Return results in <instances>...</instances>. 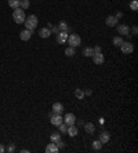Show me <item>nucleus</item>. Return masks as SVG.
I'll list each match as a JSON object with an SVG mask.
<instances>
[{"label":"nucleus","instance_id":"nucleus-16","mask_svg":"<svg viewBox=\"0 0 138 153\" xmlns=\"http://www.w3.org/2000/svg\"><path fill=\"white\" fill-rule=\"evenodd\" d=\"M46 152L47 153H57V152H60V149L57 148L55 142H51V144H48V145L46 146Z\"/></svg>","mask_w":138,"mask_h":153},{"label":"nucleus","instance_id":"nucleus-35","mask_svg":"<svg viewBox=\"0 0 138 153\" xmlns=\"http://www.w3.org/2000/svg\"><path fill=\"white\" fill-rule=\"evenodd\" d=\"M91 94H92L91 90H86L84 91V95H91Z\"/></svg>","mask_w":138,"mask_h":153},{"label":"nucleus","instance_id":"nucleus-36","mask_svg":"<svg viewBox=\"0 0 138 153\" xmlns=\"http://www.w3.org/2000/svg\"><path fill=\"white\" fill-rule=\"evenodd\" d=\"M76 123H77V126H83V124H84L83 120H76Z\"/></svg>","mask_w":138,"mask_h":153},{"label":"nucleus","instance_id":"nucleus-20","mask_svg":"<svg viewBox=\"0 0 138 153\" xmlns=\"http://www.w3.org/2000/svg\"><path fill=\"white\" fill-rule=\"evenodd\" d=\"M50 139H51V142H58L61 139V132H53L50 135Z\"/></svg>","mask_w":138,"mask_h":153},{"label":"nucleus","instance_id":"nucleus-38","mask_svg":"<svg viewBox=\"0 0 138 153\" xmlns=\"http://www.w3.org/2000/svg\"><path fill=\"white\" fill-rule=\"evenodd\" d=\"M104 123H105V120H104V119L101 117V119H100V124H104Z\"/></svg>","mask_w":138,"mask_h":153},{"label":"nucleus","instance_id":"nucleus-9","mask_svg":"<svg viewBox=\"0 0 138 153\" xmlns=\"http://www.w3.org/2000/svg\"><path fill=\"white\" fill-rule=\"evenodd\" d=\"M32 33H33V31L25 29V31L19 32V39H21V40H23V41H26V40H29V39L32 37Z\"/></svg>","mask_w":138,"mask_h":153},{"label":"nucleus","instance_id":"nucleus-2","mask_svg":"<svg viewBox=\"0 0 138 153\" xmlns=\"http://www.w3.org/2000/svg\"><path fill=\"white\" fill-rule=\"evenodd\" d=\"M25 26H26V29H29V31H33L36 26H38V17L36 15H29L25 18Z\"/></svg>","mask_w":138,"mask_h":153},{"label":"nucleus","instance_id":"nucleus-24","mask_svg":"<svg viewBox=\"0 0 138 153\" xmlns=\"http://www.w3.org/2000/svg\"><path fill=\"white\" fill-rule=\"evenodd\" d=\"M92 54H94V50H92L91 47H86L84 50H83V55L84 57H91Z\"/></svg>","mask_w":138,"mask_h":153},{"label":"nucleus","instance_id":"nucleus-32","mask_svg":"<svg viewBox=\"0 0 138 153\" xmlns=\"http://www.w3.org/2000/svg\"><path fill=\"white\" fill-rule=\"evenodd\" d=\"M92 50H94V54H95V53H101V47L100 46H95Z\"/></svg>","mask_w":138,"mask_h":153},{"label":"nucleus","instance_id":"nucleus-28","mask_svg":"<svg viewBox=\"0 0 138 153\" xmlns=\"http://www.w3.org/2000/svg\"><path fill=\"white\" fill-rule=\"evenodd\" d=\"M58 127H60V132H64V134H65V132H66V130H68V126H66L64 122H62Z\"/></svg>","mask_w":138,"mask_h":153},{"label":"nucleus","instance_id":"nucleus-33","mask_svg":"<svg viewBox=\"0 0 138 153\" xmlns=\"http://www.w3.org/2000/svg\"><path fill=\"white\" fill-rule=\"evenodd\" d=\"M138 33V28L137 26H133V35H137Z\"/></svg>","mask_w":138,"mask_h":153},{"label":"nucleus","instance_id":"nucleus-34","mask_svg":"<svg viewBox=\"0 0 138 153\" xmlns=\"http://www.w3.org/2000/svg\"><path fill=\"white\" fill-rule=\"evenodd\" d=\"M3 152H6V148L3 146V144H0V153H3Z\"/></svg>","mask_w":138,"mask_h":153},{"label":"nucleus","instance_id":"nucleus-19","mask_svg":"<svg viewBox=\"0 0 138 153\" xmlns=\"http://www.w3.org/2000/svg\"><path fill=\"white\" fill-rule=\"evenodd\" d=\"M75 97H76L77 100H83L86 95H84V91L83 90H80V88H76L75 90Z\"/></svg>","mask_w":138,"mask_h":153},{"label":"nucleus","instance_id":"nucleus-6","mask_svg":"<svg viewBox=\"0 0 138 153\" xmlns=\"http://www.w3.org/2000/svg\"><path fill=\"white\" fill-rule=\"evenodd\" d=\"M57 43L58 44H64V43H66V40H68V32H60V33H57Z\"/></svg>","mask_w":138,"mask_h":153},{"label":"nucleus","instance_id":"nucleus-22","mask_svg":"<svg viewBox=\"0 0 138 153\" xmlns=\"http://www.w3.org/2000/svg\"><path fill=\"white\" fill-rule=\"evenodd\" d=\"M8 6L13 10H15V8L19 7V0H8Z\"/></svg>","mask_w":138,"mask_h":153},{"label":"nucleus","instance_id":"nucleus-25","mask_svg":"<svg viewBox=\"0 0 138 153\" xmlns=\"http://www.w3.org/2000/svg\"><path fill=\"white\" fill-rule=\"evenodd\" d=\"M123 41H124V40H123L122 36H115V37H113V44H115L116 47H119Z\"/></svg>","mask_w":138,"mask_h":153},{"label":"nucleus","instance_id":"nucleus-13","mask_svg":"<svg viewBox=\"0 0 138 153\" xmlns=\"http://www.w3.org/2000/svg\"><path fill=\"white\" fill-rule=\"evenodd\" d=\"M117 22H119V19L116 18V17H113V15H108L107 17V25L108 26H116L117 25Z\"/></svg>","mask_w":138,"mask_h":153},{"label":"nucleus","instance_id":"nucleus-7","mask_svg":"<svg viewBox=\"0 0 138 153\" xmlns=\"http://www.w3.org/2000/svg\"><path fill=\"white\" fill-rule=\"evenodd\" d=\"M75 122H76V116L73 113H66L65 117H64V123L66 126H72V124H75Z\"/></svg>","mask_w":138,"mask_h":153},{"label":"nucleus","instance_id":"nucleus-11","mask_svg":"<svg viewBox=\"0 0 138 153\" xmlns=\"http://www.w3.org/2000/svg\"><path fill=\"white\" fill-rule=\"evenodd\" d=\"M109 139H111V134H109L108 131H102V132H100V142L102 144V145H104V144H108Z\"/></svg>","mask_w":138,"mask_h":153},{"label":"nucleus","instance_id":"nucleus-12","mask_svg":"<svg viewBox=\"0 0 138 153\" xmlns=\"http://www.w3.org/2000/svg\"><path fill=\"white\" fill-rule=\"evenodd\" d=\"M117 33H120L122 36H126V35L130 33V28L127 25H119L117 26Z\"/></svg>","mask_w":138,"mask_h":153},{"label":"nucleus","instance_id":"nucleus-5","mask_svg":"<svg viewBox=\"0 0 138 153\" xmlns=\"http://www.w3.org/2000/svg\"><path fill=\"white\" fill-rule=\"evenodd\" d=\"M50 122L53 126L55 127H58L62 122H64V119H62V115H57V113H50Z\"/></svg>","mask_w":138,"mask_h":153},{"label":"nucleus","instance_id":"nucleus-8","mask_svg":"<svg viewBox=\"0 0 138 153\" xmlns=\"http://www.w3.org/2000/svg\"><path fill=\"white\" fill-rule=\"evenodd\" d=\"M91 57H92L94 63H97V65H101V63H104V62H105V58H104L102 53H95V54H92Z\"/></svg>","mask_w":138,"mask_h":153},{"label":"nucleus","instance_id":"nucleus-3","mask_svg":"<svg viewBox=\"0 0 138 153\" xmlns=\"http://www.w3.org/2000/svg\"><path fill=\"white\" fill-rule=\"evenodd\" d=\"M68 44L70 47H79L80 46V43H82V39H80V36L79 35H76V33H72V35H68Z\"/></svg>","mask_w":138,"mask_h":153},{"label":"nucleus","instance_id":"nucleus-23","mask_svg":"<svg viewBox=\"0 0 138 153\" xmlns=\"http://www.w3.org/2000/svg\"><path fill=\"white\" fill-rule=\"evenodd\" d=\"M19 8L28 10L29 8V0H19Z\"/></svg>","mask_w":138,"mask_h":153},{"label":"nucleus","instance_id":"nucleus-37","mask_svg":"<svg viewBox=\"0 0 138 153\" xmlns=\"http://www.w3.org/2000/svg\"><path fill=\"white\" fill-rule=\"evenodd\" d=\"M116 18H117V19H119V18H122V17H123V14H122V13H117V14H116Z\"/></svg>","mask_w":138,"mask_h":153},{"label":"nucleus","instance_id":"nucleus-18","mask_svg":"<svg viewBox=\"0 0 138 153\" xmlns=\"http://www.w3.org/2000/svg\"><path fill=\"white\" fill-rule=\"evenodd\" d=\"M58 28H60L61 32H70V28L68 26V23L65 22V21H61V22L58 23Z\"/></svg>","mask_w":138,"mask_h":153},{"label":"nucleus","instance_id":"nucleus-31","mask_svg":"<svg viewBox=\"0 0 138 153\" xmlns=\"http://www.w3.org/2000/svg\"><path fill=\"white\" fill-rule=\"evenodd\" d=\"M55 145H57V148H58V149H62V148H65V142H64L62 139H60L58 142H55Z\"/></svg>","mask_w":138,"mask_h":153},{"label":"nucleus","instance_id":"nucleus-27","mask_svg":"<svg viewBox=\"0 0 138 153\" xmlns=\"http://www.w3.org/2000/svg\"><path fill=\"white\" fill-rule=\"evenodd\" d=\"M130 8L133 11H137L138 10V1L137 0H131L130 1Z\"/></svg>","mask_w":138,"mask_h":153},{"label":"nucleus","instance_id":"nucleus-29","mask_svg":"<svg viewBox=\"0 0 138 153\" xmlns=\"http://www.w3.org/2000/svg\"><path fill=\"white\" fill-rule=\"evenodd\" d=\"M50 31H51V33H55V35L61 32V31H60V28H58V25H53V26L50 28Z\"/></svg>","mask_w":138,"mask_h":153},{"label":"nucleus","instance_id":"nucleus-30","mask_svg":"<svg viewBox=\"0 0 138 153\" xmlns=\"http://www.w3.org/2000/svg\"><path fill=\"white\" fill-rule=\"evenodd\" d=\"M7 152L8 153H14L15 152V145H14V144H10L8 148H7Z\"/></svg>","mask_w":138,"mask_h":153},{"label":"nucleus","instance_id":"nucleus-21","mask_svg":"<svg viewBox=\"0 0 138 153\" xmlns=\"http://www.w3.org/2000/svg\"><path fill=\"white\" fill-rule=\"evenodd\" d=\"M75 54H76V51H75V47H70V46H69L68 48L65 50V55H66V57H73Z\"/></svg>","mask_w":138,"mask_h":153},{"label":"nucleus","instance_id":"nucleus-4","mask_svg":"<svg viewBox=\"0 0 138 153\" xmlns=\"http://www.w3.org/2000/svg\"><path fill=\"white\" fill-rule=\"evenodd\" d=\"M120 50H122L123 54H131L134 51V44L130 41H123L120 44Z\"/></svg>","mask_w":138,"mask_h":153},{"label":"nucleus","instance_id":"nucleus-1","mask_svg":"<svg viewBox=\"0 0 138 153\" xmlns=\"http://www.w3.org/2000/svg\"><path fill=\"white\" fill-rule=\"evenodd\" d=\"M25 11H23L22 8H15L14 10V13H13V19H14V22L17 23H23L25 22Z\"/></svg>","mask_w":138,"mask_h":153},{"label":"nucleus","instance_id":"nucleus-26","mask_svg":"<svg viewBox=\"0 0 138 153\" xmlns=\"http://www.w3.org/2000/svg\"><path fill=\"white\" fill-rule=\"evenodd\" d=\"M101 148H102V144L100 142V139L92 142V149H94V150H101Z\"/></svg>","mask_w":138,"mask_h":153},{"label":"nucleus","instance_id":"nucleus-14","mask_svg":"<svg viewBox=\"0 0 138 153\" xmlns=\"http://www.w3.org/2000/svg\"><path fill=\"white\" fill-rule=\"evenodd\" d=\"M83 127H84L86 132L90 134V135H92V134L95 132V126H94L92 123H86V124H83Z\"/></svg>","mask_w":138,"mask_h":153},{"label":"nucleus","instance_id":"nucleus-17","mask_svg":"<svg viewBox=\"0 0 138 153\" xmlns=\"http://www.w3.org/2000/svg\"><path fill=\"white\" fill-rule=\"evenodd\" d=\"M66 132L69 134V137H76V135H77V127H75V124L68 126V130H66Z\"/></svg>","mask_w":138,"mask_h":153},{"label":"nucleus","instance_id":"nucleus-10","mask_svg":"<svg viewBox=\"0 0 138 153\" xmlns=\"http://www.w3.org/2000/svg\"><path fill=\"white\" fill-rule=\"evenodd\" d=\"M53 113H57V115H62L64 113V105L61 102L53 104Z\"/></svg>","mask_w":138,"mask_h":153},{"label":"nucleus","instance_id":"nucleus-15","mask_svg":"<svg viewBox=\"0 0 138 153\" xmlns=\"http://www.w3.org/2000/svg\"><path fill=\"white\" fill-rule=\"evenodd\" d=\"M39 36L42 39H47L51 36V31L48 29V28H42L40 31H39Z\"/></svg>","mask_w":138,"mask_h":153}]
</instances>
